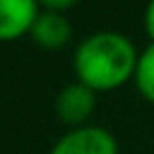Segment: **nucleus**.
I'll return each mask as SVG.
<instances>
[{
	"label": "nucleus",
	"instance_id": "f257e3e1",
	"mask_svg": "<svg viewBox=\"0 0 154 154\" xmlns=\"http://www.w3.org/2000/svg\"><path fill=\"white\" fill-rule=\"evenodd\" d=\"M137 51L132 41L118 31H96L79 41L75 51V72L79 82L99 89H113L137 70Z\"/></svg>",
	"mask_w": 154,
	"mask_h": 154
},
{
	"label": "nucleus",
	"instance_id": "20e7f679",
	"mask_svg": "<svg viewBox=\"0 0 154 154\" xmlns=\"http://www.w3.org/2000/svg\"><path fill=\"white\" fill-rule=\"evenodd\" d=\"M36 14L38 5L34 0H0V41H10L24 31H31Z\"/></svg>",
	"mask_w": 154,
	"mask_h": 154
},
{
	"label": "nucleus",
	"instance_id": "423d86ee",
	"mask_svg": "<svg viewBox=\"0 0 154 154\" xmlns=\"http://www.w3.org/2000/svg\"><path fill=\"white\" fill-rule=\"evenodd\" d=\"M135 82H137L142 96L154 101V43H149L140 53L137 70H135Z\"/></svg>",
	"mask_w": 154,
	"mask_h": 154
},
{
	"label": "nucleus",
	"instance_id": "0eeeda50",
	"mask_svg": "<svg viewBox=\"0 0 154 154\" xmlns=\"http://www.w3.org/2000/svg\"><path fill=\"white\" fill-rule=\"evenodd\" d=\"M144 29H147V34H149V38H152V43H154V0L147 5V10H144Z\"/></svg>",
	"mask_w": 154,
	"mask_h": 154
},
{
	"label": "nucleus",
	"instance_id": "f03ea898",
	"mask_svg": "<svg viewBox=\"0 0 154 154\" xmlns=\"http://www.w3.org/2000/svg\"><path fill=\"white\" fill-rule=\"evenodd\" d=\"M51 154H118V144L106 128L79 125L65 132L53 144Z\"/></svg>",
	"mask_w": 154,
	"mask_h": 154
},
{
	"label": "nucleus",
	"instance_id": "7ed1b4c3",
	"mask_svg": "<svg viewBox=\"0 0 154 154\" xmlns=\"http://www.w3.org/2000/svg\"><path fill=\"white\" fill-rule=\"evenodd\" d=\"M96 106V91L91 87H87L84 82H72L67 87L60 89L58 99H55V113L63 123H70V125H77L84 123L91 111Z\"/></svg>",
	"mask_w": 154,
	"mask_h": 154
},
{
	"label": "nucleus",
	"instance_id": "39448f33",
	"mask_svg": "<svg viewBox=\"0 0 154 154\" xmlns=\"http://www.w3.org/2000/svg\"><path fill=\"white\" fill-rule=\"evenodd\" d=\"M31 38L43 48H60L70 41L72 26L58 10H41L31 24Z\"/></svg>",
	"mask_w": 154,
	"mask_h": 154
}]
</instances>
